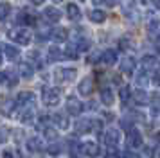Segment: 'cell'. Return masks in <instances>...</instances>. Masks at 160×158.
<instances>
[{"instance_id":"obj_38","label":"cell","mask_w":160,"mask_h":158,"mask_svg":"<svg viewBox=\"0 0 160 158\" xmlns=\"http://www.w3.org/2000/svg\"><path fill=\"white\" fill-rule=\"evenodd\" d=\"M119 47H121L122 50H126L128 47H131V42H130V40H126V38H122V40L119 42Z\"/></svg>"},{"instance_id":"obj_43","label":"cell","mask_w":160,"mask_h":158,"mask_svg":"<svg viewBox=\"0 0 160 158\" xmlns=\"http://www.w3.org/2000/svg\"><path fill=\"white\" fill-rule=\"evenodd\" d=\"M2 158H15V155H13V151H4Z\"/></svg>"},{"instance_id":"obj_49","label":"cell","mask_w":160,"mask_h":158,"mask_svg":"<svg viewBox=\"0 0 160 158\" xmlns=\"http://www.w3.org/2000/svg\"><path fill=\"white\" fill-rule=\"evenodd\" d=\"M92 2H94V4H102L104 0H92Z\"/></svg>"},{"instance_id":"obj_26","label":"cell","mask_w":160,"mask_h":158,"mask_svg":"<svg viewBox=\"0 0 160 158\" xmlns=\"http://www.w3.org/2000/svg\"><path fill=\"white\" fill-rule=\"evenodd\" d=\"M4 74H6V85L8 86H16L18 85V72L4 70Z\"/></svg>"},{"instance_id":"obj_8","label":"cell","mask_w":160,"mask_h":158,"mask_svg":"<svg viewBox=\"0 0 160 158\" xmlns=\"http://www.w3.org/2000/svg\"><path fill=\"white\" fill-rule=\"evenodd\" d=\"M135 67H137V61H135V57H131V56H126L121 61V72L122 74H133L135 72Z\"/></svg>"},{"instance_id":"obj_5","label":"cell","mask_w":160,"mask_h":158,"mask_svg":"<svg viewBox=\"0 0 160 158\" xmlns=\"http://www.w3.org/2000/svg\"><path fill=\"white\" fill-rule=\"evenodd\" d=\"M140 65H142V68H144V72H157V67H158V61H157V57L151 56V54H146V56H142V59H140Z\"/></svg>"},{"instance_id":"obj_29","label":"cell","mask_w":160,"mask_h":158,"mask_svg":"<svg viewBox=\"0 0 160 158\" xmlns=\"http://www.w3.org/2000/svg\"><path fill=\"white\" fill-rule=\"evenodd\" d=\"M59 59H63V52L56 45L49 47V61H59Z\"/></svg>"},{"instance_id":"obj_36","label":"cell","mask_w":160,"mask_h":158,"mask_svg":"<svg viewBox=\"0 0 160 158\" xmlns=\"http://www.w3.org/2000/svg\"><path fill=\"white\" fill-rule=\"evenodd\" d=\"M131 95H133V93L130 92V88H128V86H121V99H122L124 102L130 99Z\"/></svg>"},{"instance_id":"obj_24","label":"cell","mask_w":160,"mask_h":158,"mask_svg":"<svg viewBox=\"0 0 160 158\" xmlns=\"http://www.w3.org/2000/svg\"><path fill=\"white\" fill-rule=\"evenodd\" d=\"M27 149L32 151V153H40V151L43 149L42 140H40L38 136H31V138H27Z\"/></svg>"},{"instance_id":"obj_48","label":"cell","mask_w":160,"mask_h":158,"mask_svg":"<svg viewBox=\"0 0 160 158\" xmlns=\"http://www.w3.org/2000/svg\"><path fill=\"white\" fill-rule=\"evenodd\" d=\"M2 52H4V47H0V63H2V57H4L2 56Z\"/></svg>"},{"instance_id":"obj_40","label":"cell","mask_w":160,"mask_h":158,"mask_svg":"<svg viewBox=\"0 0 160 158\" xmlns=\"http://www.w3.org/2000/svg\"><path fill=\"white\" fill-rule=\"evenodd\" d=\"M135 4V0H122V6H124V11L128 13V11H131V6Z\"/></svg>"},{"instance_id":"obj_20","label":"cell","mask_w":160,"mask_h":158,"mask_svg":"<svg viewBox=\"0 0 160 158\" xmlns=\"http://www.w3.org/2000/svg\"><path fill=\"white\" fill-rule=\"evenodd\" d=\"M58 76H59V79H61V81L70 83V81H74V79H76V76H78V70H76V68H61Z\"/></svg>"},{"instance_id":"obj_25","label":"cell","mask_w":160,"mask_h":158,"mask_svg":"<svg viewBox=\"0 0 160 158\" xmlns=\"http://www.w3.org/2000/svg\"><path fill=\"white\" fill-rule=\"evenodd\" d=\"M101 61L104 65H113L117 61V52L113 49L104 50V52H102V56H101Z\"/></svg>"},{"instance_id":"obj_31","label":"cell","mask_w":160,"mask_h":158,"mask_svg":"<svg viewBox=\"0 0 160 158\" xmlns=\"http://www.w3.org/2000/svg\"><path fill=\"white\" fill-rule=\"evenodd\" d=\"M68 151L72 153L74 156H78L79 153H83V144L76 142V140H70V142H68Z\"/></svg>"},{"instance_id":"obj_13","label":"cell","mask_w":160,"mask_h":158,"mask_svg":"<svg viewBox=\"0 0 160 158\" xmlns=\"http://www.w3.org/2000/svg\"><path fill=\"white\" fill-rule=\"evenodd\" d=\"M16 106V99H4L2 102H0V113L6 115V117H11L13 115V110H15Z\"/></svg>"},{"instance_id":"obj_9","label":"cell","mask_w":160,"mask_h":158,"mask_svg":"<svg viewBox=\"0 0 160 158\" xmlns=\"http://www.w3.org/2000/svg\"><path fill=\"white\" fill-rule=\"evenodd\" d=\"M94 129V119H81V121L76 122V131L78 133H90Z\"/></svg>"},{"instance_id":"obj_52","label":"cell","mask_w":160,"mask_h":158,"mask_svg":"<svg viewBox=\"0 0 160 158\" xmlns=\"http://www.w3.org/2000/svg\"><path fill=\"white\" fill-rule=\"evenodd\" d=\"M157 50H158V52H160V43H157Z\"/></svg>"},{"instance_id":"obj_15","label":"cell","mask_w":160,"mask_h":158,"mask_svg":"<svg viewBox=\"0 0 160 158\" xmlns=\"http://www.w3.org/2000/svg\"><path fill=\"white\" fill-rule=\"evenodd\" d=\"M51 38L56 43H63V42H67V40H68V31H67L65 27H56L54 31H52Z\"/></svg>"},{"instance_id":"obj_23","label":"cell","mask_w":160,"mask_h":158,"mask_svg":"<svg viewBox=\"0 0 160 158\" xmlns=\"http://www.w3.org/2000/svg\"><path fill=\"white\" fill-rule=\"evenodd\" d=\"M101 102L104 106H112L113 104V92L110 90L108 86L101 88Z\"/></svg>"},{"instance_id":"obj_7","label":"cell","mask_w":160,"mask_h":158,"mask_svg":"<svg viewBox=\"0 0 160 158\" xmlns=\"http://www.w3.org/2000/svg\"><path fill=\"white\" fill-rule=\"evenodd\" d=\"M121 140V133H119V129H113L110 128L106 131V135H104V142L108 144V147H115L117 144Z\"/></svg>"},{"instance_id":"obj_34","label":"cell","mask_w":160,"mask_h":158,"mask_svg":"<svg viewBox=\"0 0 160 158\" xmlns=\"http://www.w3.org/2000/svg\"><path fill=\"white\" fill-rule=\"evenodd\" d=\"M76 47L79 49V52H85V50H88L90 49V42L88 40H85V38H79V40H76Z\"/></svg>"},{"instance_id":"obj_4","label":"cell","mask_w":160,"mask_h":158,"mask_svg":"<svg viewBox=\"0 0 160 158\" xmlns=\"http://www.w3.org/2000/svg\"><path fill=\"white\" fill-rule=\"evenodd\" d=\"M16 104L22 108H29L34 104V93L32 92H20L16 97Z\"/></svg>"},{"instance_id":"obj_35","label":"cell","mask_w":160,"mask_h":158,"mask_svg":"<svg viewBox=\"0 0 160 158\" xmlns=\"http://www.w3.org/2000/svg\"><path fill=\"white\" fill-rule=\"evenodd\" d=\"M31 117H32V106L23 108V113H22V117H20V121L27 122V121H31Z\"/></svg>"},{"instance_id":"obj_37","label":"cell","mask_w":160,"mask_h":158,"mask_svg":"<svg viewBox=\"0 0 160 158\" xmlns=\"http://www.w3.org/2000/svg\"><path fill=\"white\" fill-rule=\"evenodd\" d=\"M43 133H45V136L54 138V136H56V128H52V126H47V124H45L43 126Z\"/></svg>"},{"instance_id":"obj_1","label":"cell","mask_w":160,"mask_h":158,"mask_svg":"<svg viewBox=\"0 0 160 158\" xmlns=\"http://www.w3.org/2000/svg\"><path fill=\"white\" fill-rule=\"evenodd\" d=\"M42 101H43L45 106H58L59 104V90L51 88V86H45L42 90Z\"/></svg>"},{"instance_id":"obj_39","label":"cell","mask_w":160,"mask_h":158,"mask_svg":"<svg viewBox=\"0 0 160 158\" xmlns=\"http://www.w3.org/2000/svg\"><path fill=\"white\" fill-rule=\"evenodd\" d=\"M121 124H122V128H128V131L133 128V124H131V119H128V117H124L122 121H121Z\"/></svg>"},{"instance_id":"obj_14","label":"cell","mask_w":160,"mask_h":158,"mask_svg":"<svg viewBox=\"0 0 160 158\" xmlns=\"http://www.w3.org/2000/svg\"><path fill=\"white\" fill-rule=\"evenodd\" d=\"M45 18H47V22H51V23H56V22L61 20V11H59L58 7H47L43 11Z\"/></svg>"},{"instance_id":"obj_30","label":"cell","mask_w":160,"mask_h":158,"mask_svg":"<svg viewBox=\"0 0 160 158\" xmlns=\"http://www.w3.org/2000/svg\"><path fill=\"white\" fill-rule=\"evenodd\" d=\"M32 22H34V18L27 11H20V14H18V23L20 25H31Z\"/></svg>"},{"instance_id":"obj_3","label":"cell","mask_w":160,"mask_h":158,"mask_svg":"<svg viewBox=\"0 0 160 158\" xmlns=\"http://www.w3.org/2000/svg\"><path fill=\"white\" fill-rule=\"evenodd\" d=\"M126 144L130 146L131 149H137V147H142V133L138 131L137 128H131L126 135Z\"/></svg>"},{"instance_id":"obj_10","label":"cell","mask_w":160,"mask_h":158,"mask_svg":"<svg viewBox=\"0 0 160 158\" xmlns=\"http://www.w3.org/2000/svg\"><path fill=\"white\" fill-rule=\"evenodd\" d=\"M78 90H79L81 95H85V97H88L90 93L94 92V79L92 77H85L83 81L79 83V86H78Z\"/></svg>"},{"instance_id":"obj_32","label":"cell","mask_w":160,"mask_h":158,"mask_svg":"<svg viewBox=\"0 0 160 158\" xmlns=\"http://www.w3.org/2000/svg\"><path fill=\"white\" fill-rule=\"evenodd\" d=\"M47 151H49V155H52V156H56V155H59L61 151H63V146L59 142H52L49 144V147H47Z\"/></svg>"},{"instance_id":"obj_6","label":"cell","mask_w":160,"mask_h":158,"mask_svg":"<svg viewBox=\"0 0 160 158\" xmlns=\"http://www.w3.org/2000/svg\"><path fill=\"white\" fill-rule=\"evenodd\" d=\"M67 111L70 115H81V111H83V102L78 101L76 97H68L67 99Z\"/></svg>"},{"instance_id":"obj_50","label":"cell","mask_w":160,"mask_h":158,"mask_svg":"<svg viewBox=\"0 0 160 158\" xmlns=\"http://www.w3.org/2000/svg\"><path fill=\"white\" fill-rule=\"evenodd\" d=\"M155 158H160V149L157 151V153H155Z\"/></svg>"},{"instance_id":"obj_42","label":"cell","mask_w":160,"mask_h":158,"mask_svg":"<svg viewBox=\"0 0 160 158\" xmlns=\"http://www.w3.org/2000/svg\"><path fill=\"white\" fill-rule=\"evenodd\" d=\"M124 158H142V156H140V155H137V153H133V151H128Z\"/></svg>"},{"instance_id":"obj_16","label":"cell","mask_w":160,"mask_h":158,"mask_svg":"<svg viewBox=\"0 0 160 158\" xmlns=\"http://www.w3.org/2000/svg\"><path fill=\"white\" fill-rule=\"evenodd\" d=\"M51 119H52L54 126H56L58 129H67L68 128V117H67L65 113H54Z\"/></svg>"},{"instance_id":"obj_51","label":"cell","mask_w":160,"mask_h":158,"mask_svg":"<svg viewBox=\"0 0 160 158\" xmlns=\"http://www.w3.org/2000/svg\"><path fill=\"white\" fill-rule=\"evenodd\" d=\"M52 2H54V4H61V2H63V0H52Z\"/></svg>"},{"instance_id":"obj_33","label":"cell","mask_w":160,"mask_h":158,"mask_svg":"<svg viewBox=\"0 0 160 158\" xmlns=\"http://www.w3.org/2000/svg\"><path fill=\"white\" fill-rule=\"evenodd\" d=\"M148 81H149V79H148V72H140L137 77H135V83H137L138 88H144V86L148 85Z\"/></svg>"},{"instance_id":"obj_11","label":"cell","mask_w":160,"mask_h":158,"mask_svg":"<svg viewBox=\"0 0 160 158\" xmlns=\"http://www.w3.org/2000/svg\"><path fill=\"white\" fill-rule=\"evenodd\" d=\"M83 153L87 155V156L90 158H95V156H99V153H101V149H99V144H95V142H85L83 144Z\"/></svg>"},{"instance_id":"obj_17","label":"cell","mask_w":160,"mask_h":158,"mask_svg":"<svg viewBox=\"0 0 160 158\" xmlns=\"http://www.w3.org/2000/svg\"><path fill=\"white\" fill-rule=\"evenodd\" d=\"M131 99L135 101V104L142 106V104H148V99H149V95L146 93L144 88H137V90L133 92V95H131Z\"/></svg>"},{"instance_id":"obj_2","label":"cell","mask_w":160,"mask_h":158,"mask_svg":"<svg viewBox=\"0 0 160 158\" xmlns=\"http://www.w3.org/2000/svg\"><path fill=\"white\" fill-rule=\"evenodd\" d=\"M9 38L15 43H18V45H29L32 36H31V32L25 27H18L15 31H9Z\"/></svg>"},{"instance_id":"obj_46","label":"cell","mask_w":160,"mask_h":158,"mask_svg":"<svg viewBox=\"0 0 160 158\" xmlns=\"http://www.w3.org/2000/svg\"><path fill=\"white\" fill-rule=\"evenodd\" d=\"M153 6L157 7V9H160V0H153Z\"/></svg>"},{"instance_id":"obj_45","label":"cell","mask_w":160,"mask_h":158,"mask_svg":"<svg viewBox=\"0 0 160 158\" xmlns=\"http://www.w3.org/2000/svg\"><path fill=\"white\" fill-rule=\"evenodd\" d=\"M31 2H32L34 6H42V4H43L45 0H31Z\"/></svg>"},{"instance_id":"obj_44","label":"cell","mask_w":160,"mask_h":158,"mask_svg":"<svg viewBox=\"0 0 160 158\" xmlns=\"http://www.w3.org/2000/svg\"><path fill=\"white\" fill-rule=\"evenodd\" d=\"M104 4H106L108 7H113L117 4V0H104Z\"/></svg>"},{"instance_id":"obj_27","label":"cell","mask_w":160,"mask_h":158,"mask_svg":"<svg viewBox=\"0 0 160 158\" xmlns=\"http://www.w3.org/2000/svg\"><path fill=\"white\" fill-rule=\"evenodd\" d=\"M65 57H68V59H78V57H79V49L76 47V43H68V45H67Z\"/></svg>"},{"instance_id":"obj_12","label":"cell","mask_w":160,"mask_h":158,"mask_svg":"<svg viewBox=\"0 0 160 158\" xmlns=\"http://www.w3.org/2000/svg\"><path fill=\"white\" fill-rule=\"evenodd\" d=\"M148 34L151 40H160V20L153 18L149 23H148Z\"/></svg>"},{"instance_id":"obj_28","label":"cell","mask_w":160,"mask_h":158,"mask_svg":"<svg viewBox=\"0 0 160 158\" xmlns=\"http://www.w3.org/2000/svg\"><path fill=\"white\" fill-rule=\"evenodd\" d=\"M11 16V4L9 2H0V22L8 20Z\"/></svg>"},{"instance_id":"obj_19","label":"cell","mask_w":160,"mask_h":158,"mask_svg":"<svg viewBox=\"0 0 160 158\" xmlns=\"http://www.w3.org/2000/svg\"><path fill=\"white\" fill-rule=\"evenodd\" d=\"M18 74H20L22 77H25V79H31L32 76H34V68H32L31 63L23 61V63H20V67H18Z\"/></svg>"},{"instance_id":"obj_18","label":"cell","mask_w":160,"mask_h":158,"mask_svg":"<svg viewBox=\"0 0 160 158\" xmlns=\"http://www.w3.org/2000/svg\"><path fill=\"white\" fill-rule=\"evenodd\" d=\"M67 16H68V20H72V22H79L81 20V9L76 4H68L67 6Z\"/></svg>"},{"instance_id":"obj_21","label":"cell","mask_w":160,"mask_h":158,"mask_svg":"<svg viewBox=\"0 0 160 158\" xmlns=\"http://www.w3.org/2000/svg\"><path fill=\"white\" fill-rule=\"evenodd\" d=\"M88 18L94 23H102V22L106 20V13L101 11V9H92V11H88Z\"/></svg>"},{"instance_id":"obj_47","label":"cell","mask_w":160,"mask_h":158,"mask_svg":"<svg viewBox=\"0 0 160 158\" xmlns=\"http://www.w3.org/2000/svg\"><path fill=\"white\" fill-rule=\"evenodd\" d=\"M155 142L160 146V133H157V135H155Z\"/></svg>"},{"instance_id":"obj_41","label":"cell","mask_w":160,"mask_h":158,"mask_svg":"<svg viewBox=\"0 0 160 158\" xmlns=\"http://www.w3.org/2000/svg\"><path fill=\"white\" fill-rule=\"evenodd\" d=\"M153 83H155L157 86H160V70L155 72V76H153Z\"/></svg>"},{"instance_id":"obj_22","label":"cell","mask_w":160,"mask_h":158,"mask_svg":"<svg viewBox=\"0 0 160 158\" xmlns=\"http://www.w3.org/2000/svg\"><path fill=\"white\" fill-rule=\"evenodd\" d=\"M4 52H6V57H8V59H11V61H16V59L20 57V50H18V47L11 45V43L4 45Z\"/></svg>"}]
</instances>
